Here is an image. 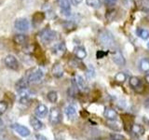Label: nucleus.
Returning a JSON list of instances; mask_svg holds the SVG:
<instances>
[{"label": "nucleus", "instance_id": "c85d7f7f", "mask_svg": "<svg viewBox=\"0 0 149 140\" xmlns=\"http://www.w3.org/2000/svg\"><path fill=\"white\" fill-rule=\"evenodd\" d=\"M111 138L115 139V140H125V137L123 136V135H121L119 134H112Z\"/></svg>", "mask_w": 149, "mask_h": 140}, {"label": "nucleus", "instance_id": "4c0bfd02", "mask_svg": "<svg viewBox=\"0 0 149 140\" xmlns=\"http://www.w3.org/2000/svg\"><path fill=\"white\" fill-rule=\"evenodd\" d=\"M112 140H115V139H112Z\"/></svg>", "mask_w": 149, "mask_h": 140}, {"label": "nucleus", "instance_id": "5701e85b", "mask_svg": "<svg viewBox=\"0 0 149 140\" xmlns=\"http://www.w3.org/2000/svg\"><path fill=\"white\" fill-rule=\"evenodd\" d=\"M27 40V36L22 35V34H19V35H16L14 36L13 37V41L15 42L16 44H19V45H22V44H24Z\"/></svg>", "mask_w": 149, "mask_h": 140}, {"label": "nucleus", "instance_id": "20e7f679", "mask_svg": "<svg viewBox=\"0 0 149 140\" xmlns=\"http://www.w3.org/2000/svg\"><path fill=\"white\" fill-rule=\"evenodd\" d=\"M130 86L132 87V89L133 91H135L136 92H142L143 91V83L141 81V79H140L138 77H130Z\"/></svg>", "mask_w": 149, "mask_h": 140}, {"label": "nucleus", "instance_id": "9b49d317", "mask_svg": "<svg viewBox=\"0 0 149 140\" xmlns=\"http://www.w3.org/2000/svg\"><path fill=\"white\" fill-rule=\"evenodd\" d=\"M58 4L64 15L69 16L71 14V7H70L69 0H58Z\"/></svg>", "mask_w": 149, "mask_h": 140}, {"label": "nucleus", "instance_id": "473e14b6", "mask_svg": "<svg viewBox=\"0 0 149 140\" xmlns=\"http://www.w3.org/2000/svg\"><path fill=\"white\" fill-rule=\"evenodd\" d=\"M104 2L107 6H114L115 3L116 2V0H104Z\"/></svg>", "mask_w": 149, "mask_h": 140}, {"label": "nucleus", "instance_id": "b1692460", "mask_svg": "<svg viewBox=\"0 0 149 140\" xmlns=\"http://www.w3.org/2000/svg\"><path fill=\"white\" fill-rule=\"evenodd\" d=\"M115 80L118 83H124L127 80V75L124 72H118L115 76Z\"/></svg>", "mask_w": 149, "mask_h": 140}, {"label": "nucleus", "instance_id": "412c9836", "mask_svg": "<svg viewBox=\"0 0 149 140\" xmlns=\"http://www.w3.org/2000/svg\"><path fill=\"white\" fill-rule=\"evenodd\" d=\"M136 35L142 38L143 40H146L149 38V31L146 29H143V28H137L136 29Z\"/></svg>", "mask_w": 149, "mask_h": 140}, {"label": "nucleus", "instance_id": "2f4dec72", "mask_svg": "<svg viewBox=\"0 0 149 140\" xmlns=\"http://www.w3.org/2000/svg\"><path fill=\"white\" fill-rule=\"evenodd\" d=\"M36 140H48V138H47L46 136H44V135H42L40 134H36Z\"/></svg>", "mask_w": 149, "mask_h": 140}, {"label": "nucleus", "instance_id": "bb28decb", "mask_svg": "<svg viewBox=\"0 0 149 140\" xmlns=\"http://www.w3.org/2000/svg\"><path fill=\"white\" fill-rule=\"evenodd\" d=\"M35 18H33V22H34L35 23H40L42 22V21L44 20V18H45V15H44V13H42V12H36L35 15H34Z\"/></svg>", "mask_w": 149, "mask_h": 140}, {"label": "nucleus", "instance_id": "423d86ee", "mask_svg": "<svg viewBox=\"0 0 149 140\" xmlns=\"http://www.w3.org/2000/svg\"><path fill=\"white\" fill-rule=\"evenodd\" d=\"M43 76H44L43 71L39 68H36L34 70H32V72L29 74L27 79L29 82H36V81H39L40 79L43 78Z\"/></svg>", "mask_w": 149, "mask_h": 140}, {"label": "nucleus", "instance_id": "cd10ccee", "mask_svg": "<svg viewBox=\"0 0 149 140\" xmlns=\"http://www.w3.org/2000/svg\"><path fill=\"white\" fill-rule=\"evenodd\" d=\"M8 109V103L6 101H0V114H4Z\"/></svg>", "mask_w": 149, "mask_h": 140}, {"label": "nucleus", "instance_id": "7c9ffc66", "mask_svg": "<svg viewBox=\"0 0 149 140\" xmlns=\"http://www.w3.org/2000/svg\"><path fill=\"white\" fill-rule=\"evenodd\" d=\"M105 55H106V53L104 52V51L98 50L97 53H96V57H97V59H102V58H104Z\"/></svg>", "mask_w": 149, "mask_h": 140}, {"label": "nucleus", "instance_id": "c9c22d12", "mask_svg": "<svg viewBox=\"0 0 149 140\" xmlns=\"http://www.w3.org/2000/svg\"><path fill=\"white\" fill-rule=\"evenodd\" d=\"M144 79H146V81L149 84V73L146 74V78H144Z\"/></svg>", "mask_w": 149, "mask_h": 140}, {"label": "nucleus", "instance_id": "0eeeda50", "mask_svg": "<svg viewBox=\"0 0 149 140\" xmlns=\"http://www.w3.org/2000/svg\"><path fill=\"white\" fill-rule=\"evenodd\" d=\"M11 128L15 131L17 134H19L21 136L26 137L28 135H30V130L25 126H22L19 123H13L11 124Z\"/></svg>", "mask_w": 149, "mask_h": 140}, {"label": "nucleus", "instance_id": "1a4fd4ad", "mask_svg": "<svg viewBox=\"0 0 149 140\" xmlns=\"http://www.w3.org/2000/svg\"><path fill=\"white\" fill-rule=\"evenodd\" d=\"M112 58H113L114 62L118 65H119V66H123L126 63L124 56L119 50H115L113 51V53H112Z\"/></svg>", "mask_w": 149, "mask_h": 140}, {"label": "nucleus", "instance_id": "6ab92c4d", "mask_svg": "<svg viewBox=\"0 0 149 140\" xmlns=\"http://www.w3.org/2000/svg\"><path fill=\"white\" fill-rule=\"evenodd\" d=\"M139 68L143 72L149 71V59L148 58H142L139 62Z\"/></svg>", "mask_w": 149, "mask_h": 140}, {"label": "nucleus", "instance_id": "e433bc0d", "mask_svg": "<svg viewBox=\"0 0 149 140\" xmlns=\"http://www.w3.org/2000/svg\"><path fill=\"white\" fill-rule=\"evenodd\" d=\"M147 48L149 49V42H148V43H147Z\"/></svg>", "mask_w": 149, "mask_h": 140}, {"label": "nucleus", "instance_id": "a878e982", "mask_svg": "<svg viewBox=\"0 0 149 140\" xmlns=\"http://www.w3.org/2000/svg\"><path fill=\"white\" fill-rule=\"evenodd\" d=\"M86 3L88 6L94 8H98L101 7V0H86Z\"/></svg>", "mask_w": 149, "mask_h": 140}, {"label": "nucleus", "instance_id": "dca6fc26", "mask_svg": "<svg viewBox=\"0 0 149 140\" xmlns=\"http://www.w3.org/2000/svg\"><path fill=\"white\" fill-rule=\"evenodd\" d=\"M28 85H29V81H28V79H26L24 78H22L17 81L15 87H16V90L18 92H20L22 90H26V89L28 88Z\"/></svg>", "mask_w": 149, "mask_h": 140}, {"label": "nucleus", "instance_id": "f03ea898", "mask_svg": "<svg viewBox=\"0 0 149 140\" xmlns=\"http://www.w3.org/2000/svg\"><path fill=\"white\" fill-rule=\"evenodd\" d=\"M39 36L44 43H50L57 38V33L51 29H44L39 34Z\"/></svg>", "mask_w": 149, "mask_h": 140}, {"label": "nucleus", "instance_id": "4468645a", "mask_svg": "<svg viewBox=\"0 0 149 140\" xmlns=\"http://www.w3.org/2000/svg\"><path fill=\"white\" fill-rule=\"evenodd\" d=\"M74 81L76 83L77 87L78 88V90H81V91H86L87 90V84L84 80V78L79 76V75H77L76 77L74 78Z\"/></svg>", "mask_w": 149, "mask_h": 140}, {"label": "nucleus", "instance_id": "39448f33", "mask_svg": "<svg viewBox=\"0 0 149 140\" xmlns=\"http://www.w3.org/2000/svg\"><path fill=\"white\" fill-rule=\"evenodd\" d=\"M14 25H15V28L18 31L26 32L29 30V28H30V22L24 18H20V19H17L15 21Z\"/></svg>", "mask_w": 149, "mask_h": 140}, {"label": "nucleus", "instance_id": "2eb2a0df", "mask_svg": "<svg viewBox=\"0 0 149 140\" xmlns=\"http://www.w3.org/2000/svg\"><path fill=\"white\" fill-rule=\"evenodd\" d=\"M51 72H52V75L55 77V78H62L63 75V65L61 64L60 63H56L53 67H52V70H51Z\"/></svg>", "mask_w": 149, "mask_h": 140}, {"label": "nucleus", "instance_id": "4be33fe9", "mask_svg": "<svg viewBox=\"0 0 149 140\" xmlns=\"http://www.w3.org/2000/svg\"><path fill=\"white\" fill-rule=\"evenodd\" d=\"M65 114L68 117L69 119H73L76 117V114H77V109L76 107L74 106L70 105L68 106H66V108H65Z\"/></svg>", "mask_w": 149, "mask_h": 140}, {"label": "nucleus", "instance_id": "aec40b11", "mask_svg": "<svg viewBox=\"0 0 149 140\" xmlns=\"http://www.w3.org/2000/svg\"><path fill=\"white\" fill-rule=\"evenodd\" d=\"M53 50V53L55 54H58V55H62L65 52V50H66V46L62 42V43H59L57 45H55V47L52 49Z\"/></svg>", "mask_w": 149, "mask_h": 140}, {"label": "nucleus", "instance_id": "6e6552de", "mask_svg": "<svg viewBox=\"0 0 149 140\" xmlns=\"http://www.w3.org/2000/svg\"><path fill=\"white\" fill-rule=\"evenodd\" d=\"M5 64L7 65L8 68H10L12 70H18L19 69V62L16 59L15 56H13L11 54L8 55L5 58Z\"/></svg>", "mask_w": 149, "mask_h": 140}, {"label": "nucleus", "instance_id": "72a5a7b5", "mask_svg": "<svg viewBox=\"0 0 149 140\" xmlns=\"http://www.w3.org/2000/svg\"><path fill=\"white\" fill-rule=\"evenodd\" d=\"M71 1H72V3H73L74 5H76V6H77V5L80 4V3L83 1V0H71Z\"/></svg>", "mask_w": 149, "mask_h": 140}, {"label": "nucleus", "instance_id": "393cba45", "mask_svg": "<svg viewBox=\"0 0 149 140\" xmlns=\"http://www.w3.org/2000/svg\"><path fill=\"white\" fill-rule=\"evenodd\" d=\"M47 97H48V100L49 102L55 103V102H57V100H58V93H57V92H55V91H50V92H48Z\"/></svg>", "mask_w": 149, "mask_h": 140}, {"label": "nucleus", "instance_id": "f3484780", "mask_svg": "<svg viewBox=\"0 0 149 140\" xmlns=\"http://www.w3.org/2000/svg\"><path fill=\"white\" fill-rule=\"evenodd\" d=\"M74 55H76V57L79 60H83L87 57V51L85 50L84 47H77L76 49H74Z\"/></svg>", "mask_w": 149, "mask_h": 140}, {"label": "nucleus", "instance_id": "9d476101", "mask_svg": "<svg viewBox=\"0 0 149 140\" xmlns=\"http://www.w3.org/2000/svg\"><path fill=\"white\" fill-rule=\"evenodd\" d=\"M104 118L109 121H116V119H118V113H116V111L109 106H106L104 108Z\"/></svg>", "mask_w": 149, "mask_h": 140}, {"label": "nucleus", "instance_id": "f704fd0d", "mask_svg": "<svg viewBox=\"0 0 149 140\" xmlns=\"http://www.w3.org/2000/svg\"><path fill=\"white\" fill-rule=\"evenodd\" d=\"M144 106H146V108L149 109V98H147V99L144 101Z\"/></svg>", "mask_w": 149, "mask_h": 140}, {"label": "nucleus", "instance_id": "c756f323", "mask_svg": "<svg viewBox=\"0 0 149 140\" xmlns=\"http://www.w3.org/2000/svg\"><path fill=\"white\" fill-rule=\"evenodd\" d=\"M142 6L146 11H149V0H142Z\"/></svg>", "mask_w": 149, "mask_h": 140}, {"label": "nucleus", "instance_id": "a211bd4d", "mask_svg": "<svg viewBox=\"0 0 149 140\" xmlns=\"http://www.w3.org/2000/svg\"><path fill=\"white\" fill-rule=\"evenodd\" d=\"M30 123H31V126L33 127V129L36 131H39L43 128V123H42V121L39 120L37 118H36V117H31Z\"/></svg>", "mask_w": 149, "mask_h": 140}, {"label": "nucleus", "instance_id": "f257e3e1", "mask_svg": "<svg viewBox=\"0 0 149 140\" xmlns=\"http://www.w3.org/2000/svg\"><path fill=\"white\" fill-rule=\"evenodd\" d=\"M99 40L102 45L106 46V47H112L115 43L114 36H112V34L110 32L106 31V30H104L100 33Z\"/></svg>", "mask_w": 149, "mask_h": 140}, {"label": "nucleus", "instance_id": "f8f14e48", "mask_svg": "<svg viewBox=\"0 0 149 140\" xmlns=\"http://www.w3.org/2000/svg\"><path fill=\"white\" fill-rule=\"evenodd\" d=\"M130 132H132L134 135H136V136H142V135L144 134L146 129H144V127L141 124L132 123V126H130Z\"/></svg>", "mask_w": 149, "mask_h": 140}, {"label": "nucleus", "instance_id": "ddd939ff", "mask_svg": "<svg viewBox=\"0 0 149 140\" xmlns=\"http://www.w3.org/2000/svg\"><path fill=\"white\" fill-rule=\"evenodd\" d=\"M48 112H49L48 107L43 104H39L35 109V114L38 118H45L47 114H48Z\"/></svg>", "mask_w": 149, "mask_h": 140}, {"label": "nucleus", "instance_id": "7ed1b4c3", "mask_svg": "<svg viewBox=\"0 0 149 140\" xmlns=\"http://www.w3.org/2000/svg\"><path fill=\"white\" fill-rule=\"evenodd\" d=\"M62 112L58 107H52L49 110V123L52 125H57L62 121Z\"/></svg>", "mask_w": 149, "mask_h": 140}]
</instances>
